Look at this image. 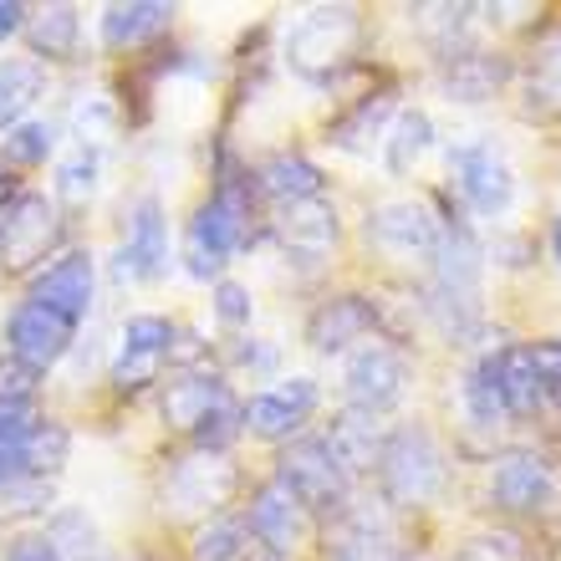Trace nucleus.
<instances>
[{"instance_id":"obj_1","label":"nucleus","mask_w":561,"mask_h":561,"mask_svg":"<svg viewBox=\"0 0 561 561\" xmlns=\"http://www.w3.org/2000/svg\"><path fill=\"white\" fill-rule=\"evenodd\" d=\"M251 230H255L251 179L225 169L215 194L194 209L190 230H184V266H190V276H199V280L220 276V271L230 266V255H236L240 245H251Z\"/></svg>"},{"instance_id":"obj_2","label":"nucleus","mask_w":561,"mask_h":561,"mask_svg":"<svg viewBox=\"0 0 561 561\" xmlns=\"http://www.w3.org/2000/svg\"><path fill=\"white\" fill-rule=\"evenodd\" d=\"M480 271H485L480 240L465 225H444L439 251H434V301H428V311L439 317L449 337H470L474 322H480Z\"/></svg>"},{"instance_id":"obj_3","label":"nucleus","mask_w":561,"mask_h":561,"mask_svg":"<svg viewBox=\"0 0 561 561\" xmlns=\"http://www.w3.org/2000/svg\"><path fill=\"white\" fill-rule=\"evenodd\" d=\"M357 42H363L357 5H311L286 36V61L307 82H332L357 57Z\"/></svg>"},{"instance_id":"obj_4","label":"nucleus","mask_w":561,"mask_h":561,"mask_svg":"<svg viewBox=\"0 0 561 561\" xmlns=\"http://www.w3.org/2000/svg\"><path fill=\"white\" fill-rule=\"evenodd\" d=\"M163 419H169V428H184L205 455H220L240 434V403L230 399V388L220 378H205V373H179L163 388Z\"/></svg>"},{"instance_id":"obj_5","label":"nucleus","mask_w":561,"mask_h":561,"mask_svg":"<svg viewBox=\"0 0 561 561\" xmlns=\"http://www.w3.org/2000/svg\"><path fill=\"white\" fill-rule=\"evenodd\" d=\"M378 474H383V495L393 505H428L444 490V449L434 434L419 424H403L383 439L378 455Z\"/></svg>"},{"instance_id":"obj_6","label":"nucleus","mask_w":561,"mask_h":561,"mask_svg":"<svg viewBox=\"0 0 561 561\" xmlns=\"http://www.w3.org/2000/svg\"><path fill=\"white\" fill-rule=\"evenodd\" d=\"M347 480L353 474L342 470L337 455L322 439H291L276 459V485L301 511H317V516H332V511L347 505Z\"/></svg>"},{"instance_id":"obj_7","label":"nucleus","mask_w":561,"mask_h":561,"mask_svg":"<svg viewBox=\"0 0 561 561\" xmlns=\"http://www.w3.org/2000/svg\"><path fill=\"white\" fill-rule=\"evenodd\" d=\"M61 245V215L46 194H21L0 215V271L26 276Z\"/></svg>"},{"instance_id":"obj_8","label":"nucleus","mask_w":561,"mask_h":561,"mask_svg":"<svg viewBox=\"0 0 561 561\" xmlns=\"http://www.w3.org/2000/svg\"><path fill=\"white\" fill-rule=\"evenodd\" d=\"M449 179H455L459 199L474 209V215H505L511 199H516V174L495 144H459L449 153Z\"/></svg>"},{"instance_id":"obj_9","label":"nucleus","mask_w":561,"mask_h":561,"mask_svg":"<svg viewBox=\"0 0 561 561\" xmlns=\"http://www.w3.org/2000/svg\"><path fill=\"white\" fill-rule=\"evenodd\" d=\"M169 357H174V322L169 317H128L118 357H113V388L138 393V388L159 383Z\"/></svg>"},{"instance_id":"obj_10","label":"nucleus","mask_w":561,"mask_h":561,"mask_svg":"<svg viewBox=\"0 0 561 561\" xmlns=\"http://www.w3.org/2000/svg\"><path fill=\"white\" fill-rule=\"evenodd\" d=\"M403 388H409V357L388 342H368L363 353H353L347 363V399H353L357 414H388L399 409Z\"/></svg>"},{"instance_id":"obj_11","label":"nucleus","mask_w":561,"mask_h":561,"mask_svg":"<svg viewBox=\"0 0 561 561\" xmlns=\"http://www.w3.org/2000/svg\"><path fill=\"white\" fill-rule=\"evenodd\" d=\"M72 337H77V327L67 322V317H57V311L36 307V301H21V307L5 317V353L36 373L61 363L67 347H72Z\"/></svg>"},{"instance_id":"obj_12","label":"nucleus","mask_w":561,"mask_h":561,"mask_svg":"<svg viewBox=\"0 0 561 561\" xmlns=\"http://www.w3.org/2000/svg\"><path fill=\"white\" fill-rule=\"evenodd\" d=\"M490 501L501 505L505 516H541L557 501V474H551V465L541 455L516 449L490 474Z\"/></svg>"},{"instance_id":"obj_13","label":"nucleus","mask_w":561,"mask_h":561,"mask_svg":"<svg viewBox=\"0 0 561 561\" xmlns=\"http://www.w3.org/2000/svg\"><path fill=\"white\" fill-rule=\"evenodd\" d=\"M317 409V383L311 378H286V383L255 393L251 403H240V428L255 439H291L296 428Z\"/></svg>"},{"instance_id":"obj_14","label":"nucleus","mask_w":561,"mask_h":561,"mask_svg":"<svg viewBox=\"0 0 561 561\" xmlns=\"http://www.w3.org/2000/svg\"><path fill=\"white\" fill-rule=\"evenodd\" d=\"M230 495H236V470L220 455H205V449L194 459H179L174 470H169V485H163V501L174 505V516L220 511Z\"/></svg>"},{"instance_id":"obj_15","label":"nucleus","mask_w":561,"mask_h":561,"mask_svg":"<svg viewBox=\"0 0 561 561\" xmlns=\"http://www.w3.org/2000/svg\"><path fill=\"white\" fill-rule=\"evenodd\" d=\"M444 225L434 220V209L419 199H388L368 215V240L393 255H434L439 251Z\"/></svg>"},{"instance_id":"obj_16","label":"nucleus","mask_w":561,"mask_h":561,"mask_svg":"<svg viewBox=\"0 0 561 561\" xmlns=\"http://www.w3.org/2000/svg\"><path fill=\"white\" fill-rule=\"evenodd\" d=\"M495 399H501L505 414H536L547 403V388H541V373H536V357H531V342H511L501 353H485L480 357Z\"/></svg>"},{"instance_id":"obj_17","label":"nucleus","mask_w":561,"mask_h":561,"mask_svg":"<svg viewBox=\"0 0 561 561\" xmlns=\"http://www.w3.org/2000/svg\"><path fill=\"white\" fill-rule=\"evenodd\" d=\"M280 251L291 255V261H322L332 245H337V209L327 205V199H296V205H280L276 220Z\"/></svg>"},{"instance_id":"obj_18","label":"nucleus","mask_w":561,"mask_h":561,"mask_svg":"<svg viewBox=\"0 0 561 561\" xmlns=\"http://www.w3.org/2000/svg\"><path fill=\"white\" fill-rule=\"evenodd\" d=\"M169 271V220H163L159 194H144L128 215V245H123V276L159 280Z\"/></svg>"},{"instance_id":"obj_19","label":"nucleus","mask_w":561,"mask_h":561,"mask_svg":"<svg viewBox=\"0 0 561 561\" xmlns=\"http://www.w3.org/2000/svg\"><path fill=\"white\" fill-rule=\"evenodd\" d=\"M26 301H36V307L57 311V317H67L72 327H82V317H88V307H92V255L88 251L61 255L57 266H46L42 276H36Z\"/></svg>"},{"instance_id":"obj_20","label":"nucleus","mask_w":561,"mask_h":561,"mask_svg":"<svg viewBox=\"0 0 561 561\" xmlns=\"http://www.w3.org/2000/svg\"><path fill=\"white\" fill-rule=\"evenodd\" d=\"M245 531L271 551V557H291L301 547V536H307V511L286 495V490L271 480V485L255 490L251 501V520H245Z\"/></svg>"},{"instance_id":"obj_21","label":"nucleus","mask_w":561,"mask_h":561,"mask_svg":"<svg viewBox=\"0 0 561 561\" xmlns=\"http://www.w3.org/2000/svg\"><path fill=\"white\" fill-rule=\"evenodd\" d=\"M373 327H378V307L368 296H332L307 317V342L317 353H342L368 337Z\"/></svg>"},{"instance_id":"obj_22","label":"nucleus","mask_w":561,"mask_h":561,"mask_svg":"<svg viewBox=\"0 0 561 561\" xmlns=\"http://www.w3.org/2000/svg\"><path fill=\"white\" fill-rule=\"evenodd\" d=\"M505 77H511V61L490 57V51H474V46L444 57V88L455 92L459 103H485V98H495V88H501Z\"/></svg>"},{"instance_id":"obj_23","label":"nucleus","mask_w":561,"mask_h":561,"mask_svg":"<svg viewBox=\"0 0 561 561\" xmlns=\"http://www.w3.org/2000/svg\"><path fill=\"white\" fill-rule=\"evenodd\" d=\"M174 21V5L163 0H128V5H107L103 11V42L113 51H128V46L153 42L159 31H169Z\"/></svg>"},{"instance_id":"obj_24","label":"nucleus","mask_w":561,"mask_h":561,"mask_svg":"<svg viewBox=\"0 0 561 561\" xmlns=\"http://www.w3.org/2000/svg\"><path fill=\"white\" fill-rule=\"evenodd\" d=\"M46 92V67L31 57H5L0 61V128H21L36 98Z\"/></svg>"},{"instance_id":"obj_25","label":"nucleus","mask_w":561,"mask_h":561,"mask_svg":"<svg viewBox=\"0 0 561 561\" xmlns=\"http://www.w3.org/2000/svg\"><path fill=\"white\" fill-rule=\"evenodd\" d=\"M261 190L280 205H296V199H322V169L307 159V153H271L261 163Z\"/></svg>"},{"instance_id":"obj_26","label":"nucleus","mask_w":561,"mask_h":561,"mask_svg":"<svg viewBox=\"0 0 561 561\" xmlns=\"http://www.w3.org/2000/svg\"><path fill=\"white\" fill-rule=\"evenodd\" d=\"M26 42L36 57L46 61H67L77 51V36H82V21H77V5H42V11H26Z\"/></svg>"},{"instance_id":"obj_27","label":"nucleus","mask_w":561,"mask_h":561,"mask_svg":"<svg viewBox=\"0 0 561 561\" xmlns=\"http://www.w3.org/2000/svg\"><path fill=\"white\" fill-rule=\"evenodd\" d=\"M322 444L332 449V455H337V465L347 474H353V470H368V465H378V455H383V439H378V424H373V414H357V409H347L337 424L327 428Z\"/></svg>"},{"instance_id":"obj_28","label":"nucleus","mask_w":561,"mask_h":561,"mask_svg":"<svg viewBox=\"0 0 561 561\" xmlns=\"http://www.w3.org/2000/svg\"><path fill=\"white\" fill-rule=\"evenodd\" d=\"M428 144H434V123H428V113L403 107L399 123H393V138H388V169H393V174H409V169L428 153Z\"/></svg>"},{"instance_id":"obj_29","label":"nucleus","mask_w":561,"mask_h":561,"mask_svg":"<svg viewBox=\"0 0 561 561\" xmlns=\"http://www.w3.org/2000/svg\"><path fill=\"white\" fill-rule=\"evenodd\" d=\"M393 113V98L388 92H378V98H368V103H357L347 118L332 123V144L342 148H368L373 134H383V118Z\"/></svg>"},{"instance_id":"obj_30","label":"nucleus","mask_w":561,"mask_h":561,"mask_svg":"<svg viewBox=\"0 0 561 561\" xmlns=\"http://www.w3.org/2000/svg\"><path fill=\"white\" fill-rule=\"evenodd\" d=\"M46 505H51V480H11L0 485V526L42 516Z\"/></svg>"},{"instance_id":"obj_31","label":"nucleus","mask_w":561,"mask_h":561,"mask_svg":"<svg viewBox=\"0 0 561 561\" xmlns=\"http://www.w3.org/2000/svg\"><path fill=\"white\" fill-rule=\"evenodd\" d=\"M455 561H536V551H531V541L516 531H480L459 547Z\"/></svg>"},{"instance_id":"obj_32","label":"nucleus","mask_w":561,"mask_h":561,"mask_svg":"<svg viewBox=\"0 0 561 561\" xmlns=\"http://www.w3.org/2000/svg\"><path fill=\"white\" fill-rule=\"evenodd\" d=\"M245 547H251V531L240 520H215L194 541V561H245Z\"/></svg>"},{"instance_id":"obj_33","label":"nucleus","mask_w":561,"mask_h":561,"mask_svg":"<svg viewBox=\"0 0 561 561\" xmlns=\"http://www.w3.org/2000/svg\"><path fill=\"white\" fill-rule=\"evenodd\" d=\"M57 148V128L51 123H21V128H11V138H5V148H0V159L11 163H46V153Z\"/></svg>"},{"instance_id":"obj_34","label":"nucleus","mask_w":561,"mask_h":561,"mask_svg":"<svg viewBox=\"0 0 561 561\" xmlns=\"http://www.w3.org/2000/svg\"><path fill=\"white\" fill-rule=\"evenodd\" d=\"M531 113H541V118L561 113V36L547 46V57H541V67L531 77Z\"/></svg>"},{"instance_id":"obj_35","label":"nucleus","mask_w":561,"mask_h":561,"mask_svg":"<svg viewBox=\"0 0 561 561\" xmlns=\"http://www.w3.org/2000/svg\"><path fill=\"white\" fill-rule=\"evenodd\" d=\"M98 169H103V159H98V148H77L72 159L57 169V194L61 199H88L92 190H98Z\"/></svg>"},{"instance_id":"obj_36","label":"nucleus","mask_w":561,"mask_h":561,"mask_svg":"<svg viewBox=\"0 0 561 561\" xmlns=\"http://www.w3.org/2000/svg\"><path fill=\"white\" fill-rule=\"evenodd\" d=\"M36 383H42V373L36 368L15 363L11 353L0 357V399L5 403H36Z\"/></svg>"},{"instance_id":"obj_37","label":"nucleus","mask_w":561,"mask_h":561,"mask_svg":"<svg viewBox=\"0 0 561 561\" xmlns=\"http://www.w3.org/2000/svg\"><path fill=\"white\" fill-rule=\"evenodd\" d=\"M72 526L82 531V516H77V511H61L57 526H51V536H46V541H51V547H61V531H72ZM61 561H103V541H98V531H88L72 551H61Z\"/></svg>"},{"instance_id":"obj_38","label":"nucleus","mask_w":561,"mask_h":561,"mask_svg":"<svg viewBox=\"0 0 561 561\" xmlns=\"http://www.w3.org/2000/svg\"><path fill=\"white\" fill-rule=\"evenodd\" d=\"M36 428H42L36 403H5L0 399V444H21V439H31Z\"/></svg>"},{"instance_id":"obj_39","label":"nucleus","mask_w":561,"mask_h":561,"mask_svg":"<svg viewBox=\"0 0 561 561\" xmlns=\"http://www.w3.org/2000/svg\"><path fill=\"white\" fill-rule=\"evenodd\" d=\"M215 317L225 327H245L251 322V291L240 286V280H220L215 286Z\"/></svg>"},{"instance_id":"obj_40","label":"nucleus","mask_w":561,"mask_h":561,"mask_svg":"<svg viewBox=\"0 0 561 561\" xmlns=\"http://www.w3.org/2000/svg\"><path fill=\"white\" fill-rule=\"evenodd\" d=\"M531 357H536V373H541L547 399L561 403V337L557 342H531Z\"/></svg>"},{"instance_id":"obj_41","label":"nucleus","mask_w":561,"mask_h":561,"mask_svg":"<svg viewBox=\"0 0 561 561\" xmlns=\"http://www.w3.org/2000/svg\"><path fill=\"white\" fill-rule=\"evenodd\" d=\"M5 561H61V551L51 547L46 536H21V541L11 547V557H5Z\"/></svg>"},{"instance_id":"obj_42","label":"nucleus","mask_w":561,"mask_h":561,"mask_svg":"<svg viewBox=\"0 0 561 561\" xmlns=\"http://www.w3.org/2000/svg\"><path fill=\"white\" fill-rule=\"evenodd\" d=\"M21 26H26V5H21V0H0V42L15 36Z\"/></svg>"},{"instance_id":"obj_43","label":"nucleus","mask_w":561,"mask_h":561,"mask_svg":"<svg viewBox=\"0 0 561 561\" xmlns=\"http://www.w3.org/2000/svg\"><path fill=\"white\" fill-rule=\"evenodd\" d=\"M5 199H21V190H15V174L5 169V159H0V205H5Z\"/></svg>"},{"instance_id":"obj_44","label":"nucleus","mask_w":561,"mask_h":561,"mask_svg":"<svg viewBox=\"0 0 561 561\" xmlns=\"http://www.w3.org/2000/svg\"><path fill=\"white\" fill-rule=\"evenodd\" d=\"M551 251H557V261H561V215H557V225H551Z\"/></svg>"}]
</instances>
